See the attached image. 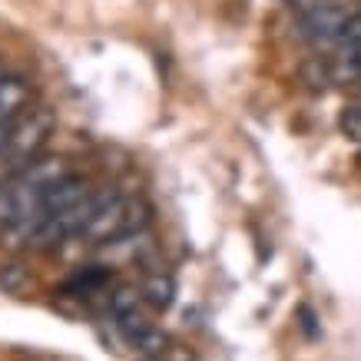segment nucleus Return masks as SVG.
I'll return each instance as SVG.
<instances>
[{
  "label": "nucleus",
  "instance_id": "nucleus-3",
  "mask_svg": "<svg viewBox=\"0 0 361 361\" xmlns=\"http://www.w3.org/2000/svg\"><path fill=\"white\" fill-rule=\"evenodd\" d=\"M27 166H30V159L17 153L11 142H4V146H0V189L7 186L11 179H17V176H20Z\"/></svg>",
  "mask_w": 361,
  "mask_h": 361
},
{
  "label": "nucleus",
  "instance_id": "nucleus-4",
  "mask_svg": "<svg viewBox=\"0 0 361 361\" xmlns=\"http://www.w3.org/2000/svg\"><path fill=\"white\" fill-rule=\"evenodd\" d=\"M106 282H110V275L103 272V269H83V272H77L66 282V288H70V292H80V295H93V292L103 288Z\"/></svg>",
  "mask_w": 361,
  "mask_h": 361
},
{
  "label": "nucleus",
  "instance_id": "nucleus-1",
  "mask_svg": "<svg viewBox=\"0 0 361 361\" xmlns=\"http://www.w3.org/2000/svg\"><path fill=\"white\" fill-rule=\"evenodd\" d=\"M30 103V87H27V80L20 77H7L0 80V126L4 123H13L20 113H27L23 106Z\"/></svg>",
  "mask_w": 361,
  "mask_h": 361
},
{
  "label": "nucleus",
  "instance_id": "nucleus-6",
  "mask_svg": "<svg viewBox=\"0 0 361 361\" xmlns=\"http://www.w3.org/2000/svg\"><path fill=\"white\" fill-rule=\"evenodd\" d=\"M4 77H7V70H4V60H0V80H4Z\"/></svg>",
  "mask_w": 361,
  "mask_h": 361
},
{
  "label": "nucleus",
  "instance_id": "nucleus-2",
  "mask_svg": "<svg viewBox=\"0 0 361 361\" xmlns=\"http://www.w3.org/2000/svg\"><path fill=\"white\" fill-rule=\"evenodd\" d=\"M142 298H146V305H153L156 312H166V308L173 305V298H176V282H173V275H163V272H156L149 275L146 282H142Z\"/></svg>",
  "mask_w": 361,
  "mask_h": 361
},
{
  "label": "nucleus",
  "instance_id": "nucleus-7",
  "mask_svg": "<svg viewBox=\"0 0 361 361\" xmlns=\"http://www.w3.org/2000/svg\"><path fill=\"white\" fill-rule=\"evenodd\" d=\"M146 361H163V358H146Z\"/></svg>",
  "mask_w": 361,
  "mask_h": 361
},
{
  "label": "nucleus",
  "instance_id": "nucleus-5",
  "mask_svg": "<svg viewBox=\"0 0 361 361\" xmlns=\"http://www.w3.org/2000/svg\"><path fill=\"white\" fill-rule=\"evenodd\" d=\"M341 126H345L351 140H361V106H348L341 113Z\"/></svg>",
  "mask_w": 361,
  "mask_h": 361
}]
</instances>
